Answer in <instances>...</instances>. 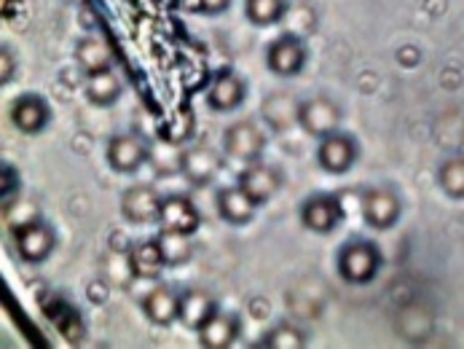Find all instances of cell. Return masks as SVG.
Listing matches in <instances>:
<instances>
[{"instance_id":"cell-1","label":"cell","mask_w":464,"mask_h":349,"mask_svg":"<svg viewBox=\"0 0 464 349\" xmlns=\"http://www.w3.org/2000/svg\"><path fill=\"white\" fill-rule=\"evenodd\" d=\"M335 269L349 285H368L382 269V250L368 239H352L338 250Z\"/></svg>"},{"instance_id":"cell-2","label":"cell","mask_w":464,"mask_h":349,"mask_svg":"<svg viewBox=\"0 0 464 349\" xmlns=\"http://www.w3.org/2000/svg\"><path fill=\"white\" fill-rule=\"evenodd\" d=\"M14 245H16V253L22 261L44 264L57 247V231L46 220L33 218V220L14 228Z\"/></svg>"},{"instance_id":"cell-3","label":"cell","mask_w":464,"mask_h":349,"mask_svg":"<svg viewBox=\"0 0 464 349\" xmlns=\"http://www.w3.org/2000/svg\"><path fill=\"white\" fill-rule=\"evenodd\" d=\"M178 170H180V175L191 183V186H209L218 175H220V170H223V156H220V150H215V148H209V145H191V148H186V150H180V156H178Z\"/></svg>"},{"instance_id":"cell-4","label":"cell","mask_w":464,"mask_h":349,"mask_svg":"<svg viewBox=\"0 0 464 349\" xmlns=\"http://www.w3.org/2000/svg\"><path fill=\"white\" fill-rule=\"evenodd\" d=\"M301 130L309 138H325L338 132L341 127V108L333 102L331 97H309L304 102H298V119Z\"/></svg>"},{"instance_id":"cell-5","label":"cell","mask_w":464,"mask_h":349,"mask_svg":"<svg viewBox=\"0 0 464 349\" xmlns=\"http://www.w3.org/2000/svg\"><path fill=\"white\" fill-rule=\"evenodd\" d=\"M223 148L234 161L242 164H253L261 161L266 150V135L264 130L256 121H237L226 130L223 135Z\"/></svg>"},{"instance_id":"cell-6","label":"cell","mask_w":464,"mask_h":349,"mask_svg":"<svg viewBox=\"0 0 464 349\" xmlns=\"http://www.w3.org/2000/svg\"><path fill=\"white\" fill-rule=\"evenodd\" d=\"M201 226V212L194 205L191 197L186 194H169L161 202V212H159V228L169 231V234H188L194 237Z\"/></svg>"},{"instance_id":"cell-7","label":"cell","mask_w":464,"mask_h":349,"mask_svg":"<svg viewBox=\"0 0 464 349\" xmlns=\"http://www.w3.org/2000/svg\"><path fill=\"white\" fill-rule=\"evenodd\" d=\"M105 156H108L111 170H116L121 175H132L150 159V145L134 132H124V135H113L108 140Z\"/></svg>"},{"instance_id":"cell-8","label":"cell","mask_w":464,"mask_h":349,"mask_svg":"<svg viewBox=\"0 0 464 349\" xmlns=\"http://www.w3.org/2000/svg\"><path fill=\"white\" fill-rule=\"evenodd\" d=\"M237 186H242V191L261 208L282 191V172L271 164L253 161V164H245V170L237 178Z\"/></svg>"},{"instance_id":"cell-9","label":"cell","mask_w":464,"mask_h":349,"mask_svg":"<svg viewBox=\"0 0 464 349\" xmlns=\"http://www.w3.org/2000/svg\"><path fill=\"white\" fill-rule=\"evenodd\" d=\"M306 44L298 35H279L266 52V68L279 78H293L306 65Z\"/></svg>"},{"instance_id":"cell-10","label":"cell","mask_w":464,"mask_h":349,"mask_svg":"<svg viewBox=\"0 0 464 349\" xmlns=\"http://www.w3.org/2000/svg\"><path fill=\"white\" fill-rule=\"evenodd\" d=\"M357 153H360V148H357L354 138L338 130L333 135L320 138V145H317V164L325 172H331V175H343V172H349L354 167Z\"/></svg>"},{"instance_id":"cell-11","label":"cell","mask_w":464,"mask_h":349,"mask_svg":"<svg viewBox=\"0 0 464 349\" xmlns=\"http://www.w3.org/2000/svg\"><path fill=\"white\" fill-rule=\"evenodd\" d=\"M52 121V108L41 94H22L11 102V124L22 135H41Z\"/></svg>"},{"instance_id":"cell-12","label":"cell","mask_w":464,"mask_h":349,"mask_svg":"<svg viewBox=\"0 0 464 349\" xmlns=\"http://www.w3.org/2000/svg\"><path fill=\"white\" fill-rule=\"evenodd\" d=\"M161 202H164V197L156 189L130 186L121 194V215L134 226H150V223H159Z\"/></svg>"},{"instance_id":"cell-13","label":"cell","mask_w":464,"mask_h":349,"mask_svg":"<svg viewBox=\"0 0 464 349\" xmlns=\"http://www.w3.org/2000/svg\"><path fill=\"white\" fill-rule=\"evenodd\" d=\"M343 218L341 202L331 194H314L301 205V223L314 234H331Z\"/></svg>"},{"instance_id":"cell-14","label":"cell","mask_w":464,"mask_h":349,"mask_svg":"<svg viewBox=\"0 0 464 349\" xmlns=\"http://www.w3.org/2000/svg\"><path fill=\"white\" fill-rule=\"evenodd\" d=\"M130 275L134 279H161L164 269L169 267L167 256H164V247H161V239H142V242H134L130 256Z\"/></svg>"},{"instance_id":"cell-15","label":"cell","mask_w":464,"mask_h":349,"mask_svg":"<svg viewBox=\"0 0 464 349\" xmlns=\"http://www.w3.org/2000/svg\"><path fill=\"white\" fill-rule=\"evenodd\" d=\"M247 97V86L245 81L231 73V70H223L212 78L209 89H207V105L218 113H231L237 111Z\"/></svg>"},{"instance_id":"cell-16","label":"cell","mask_w":464,"mask_h":349,"mask_svg":"<svg viewBox=\"0 0 464 349\" xmlns=\"http://www.w3.org/2000/svg\"><path fill=\"white\" fill-rule=\"evenodd\" d=\"M400 212H402L400 199L387 189H373L362 197V218L376 231L392 228L400 220Z\"/></svg>"},{"instance_id":"cell-17","label":"cell","mask_w":464,"mask_h":349,"mask_svg":"<svg viewBox=\"0 0 464 349\" xmlns=\"http://www.w3.org/2000/svg\"><path fill=\"white\" fill-rule=\"evenodd\" d=\"M239 334H242V323H239V317L237 315H231V312H215L204 325H201L199 331H197V336H199V347L204 349H228L237 344V339H239Z\"/></svg>"},{"instance_id":"cell-18","label":"cell","mask_w":464,"mask_h":349,"mask_svg":"<svg viewBox=\"0 0 464 349\" xmlns=\"http://www.w3.org/2000/svg\"><path fill=\"white\" fill-rule=\"evenodd\" d=\"M218 312V301L212 293L201 287L180 290V309H178V323H183L191 331H199L201 325Z\"/></svg>"},{"instance_id":"cell-19","label":"cell","mask_w":464,"mask_h":349,"mask_svg":"<svg viewBox=\"0 0 464 349\" xmlns=\"http://www.w3.org/2000/svg\"><path fill=\"white\" fill-rule=\"evenodd\" d=\"M178 309H180V293L169 285H156L142 298V312L153 325L167 328V325L178 323Z\"/></svg>"},{"instance_id":"cell-20","label":"cell","mask_w":464,"mask_h":349,"mask_svg":"<svg viewBox=\"0 0 464 349\" xmlns=\"http://www.w3.org/2000/svg\"><path fill=\"white\" fill-rule=\"evenodd\" d=\"M215 208H218V215L226 223H231V226H247V223H253L258 205L242 191V186H226V189L218 191Z\"/></svg>"},{"instance_id":"cell-21","label":"cell","mask_w":464,"mask_h":349,"mask_svg":"<svg viewBox=\"0 0 464 349\" xmlns=\"http://www.w3.org/2000/svg\"><path fill=\"white\" fill-rule=\"evenodd\" d=\"M75 63L86 75L102 73V70H113V49L97 38V35H86L75 44Z\"/></svg>"},{"instance_id":"cell-22","label":"cell","mask_w":464,"mask_h":349,"mask_svg":"<svg viewBox=\"0 0 464 349\" xmlns=\"http://www.w3.org/2000/svg\"><path fill=\"white\" fill-rule=\"evenodd\" d=\"M86 100L97 108H111L121 97V81L113 70H102L94 75H86Z\"/></svg>"},{"instance_id":"cell-23","label":"cell","mask_w":464,"mask_h":349,"mask_svg":"<svg viewBox=\"0 0 464 349\" xmlns=\"http://www.w3.org/2000/svg\"><path fill=\"white\" fill-rule=\"evenodd\" d=\"M245 14L256 27H271L285 19L287 0H245Z\"/></svg>"},{"instance_id":"cell-24","label":"cell","mask_w":464,"mask_h":349,"mask_svg":"<svg viewBox=\"0 0 464 349\" xmlns=\"http://www.w3.org/2000/svg\"><path fill=\"white\" fill-rule=\"evenodd\" d=\"M438 183L451 199H464V156H451L440 164Z\"/></svg>"},{"instance_id":"cell-25","label":"cell","mask_w":464,"mask_h":349,"mask_svg":"<svg viewBox=\"0 0 464 349\" xmlns=\"http://www.w3.org/2000/svg\"><path fill=\"white\" fill-rule=\"evenodd\" d=\"M261 344L266 349H304L306 347V334L293 323H279L266 334Z\"/></svg>"},{"instance_id":"cell-26","label":"cell","mask_w":464,"mask_h":349,"mask_svg":"<svg viewBox=\"0 0 464 349\" xmlns=\"http://www.w3.org/2000/svg\"><path fill=\"white\" fill-rule=\"evenodd\" d=\"M159 239H161V247H164V256H167L169 267H175V264H188V261H191V237H188V234H169V231H161Z\"/></svg>"},{"instance_id":"cell-27","label":"cell","mask_w":464,"mask_h":349,"mask_svg":"<svg viewBox=\"0 0 464 349\" xmlns=\"http://www.w3.org/2000/svg\"><path fill=\"white\" fill-rule=\"evenodd\" d=\"M0 194H3V209L11 208V199L16 202V197H19V175H16V167H11V164H3Z\"/></svg>"},{"instance_id":"cell-28","label":"cell","mask_w":464,"mask_h":349,"mask_svg":"<svg viewBox=\"0 0 464 349\" xmlns=\"http://www.w3.org/2000/svg\"><path fill=\"white\" fill-rule=\"evenodd\" d=\"M0 60H3V73H0V83L5 86L11 78H14V73H16V60L11 57V49L8 46H3L0 49Z\"/></svg>"},{"instance_id":"cell-29","label":"cell","mask_w":464,"mask_h":349,"mask_svg":"<svg viewBox=\"0 0 464 349\" xmlns=\"http://www.w3.org/2000/svg\"><path fill=\"white\" fill-rule=\"evenodd\" d=\"M228 5H231V0H199V11L201 14H209V16L223 14Z\"/></svg>"}]
</instances>
